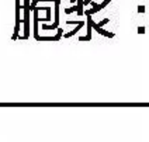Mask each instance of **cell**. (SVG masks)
I'll return each instance as SVG.
<instances>
[{
	"label": "cell",
	"mask_w": 149,
	"mask_h": 142,
	"mask_svg": "<svg viewBox=\"0 0 149 142\" xmlns=\"http://www.w3.org/2000/svg\"><path fill=\"white\" fill-rule=\"evenodd\" d=\"M76 1H77V0H70V3H73V4L76 3Z\"/></svg>",
	"instance_id": "cell-15"
},
{
	"label": "cell",
	"mask_w": 149,
	"mask_h": 142,
	"mask_svg": "<svg viewBox=\"0 0 149 142\" xmlns=\"http://www.w3.org/2000/svg\"><path fill=\"white\" fill-rule=\"evenodd\" d=\"M91 1H93V0H84V1H83V4H84V7H86L87 4H90Z\"/></svg>",
	"instance_id": "cell-14"
},
{
	"label": "cell",
	"mask_w": 149,
	"mask_h": 142,
	"mask_svg": "<svg viewBox=\"0 0 149 142\" xmlns=\"http://www.w3.org/2000/svg\"><path fill=\"white\" fill-rule=\"evenodd\" d=\"M97 11H99L97 8L91 7V10H86V11H84V14H86V16H87V14H94V13H97Z\"/></svg>",
	"instance_id": "cell-7"
},
{
	"label": "cell",
	"mask_w": 149,
	"mask_h": 142,
	"mask_svg": "<svg viewBox=\"0 0 149 142\" xmlns=\"http://www.w3.org/2000/svg\"><path fill=\"white\" fill-rule=\"evenodd\" d=\"M21 6H20V0H16V27H14V34H13V41H16L18 38V30H20V10H21Z\"/></svg>",
	"instance_id": "cell-2"
},
{
	"label": "cell",
	"mask_w": 149,
	"mask_h": 142,
	"mask_svg": "<svg viewBox=\"0 0 149 142\" xmlns=\"http://www.w3.org/2000/svg\"><path fill=\"white\" fill-rule=\"evenodd\" d=\"M138 13H145V6H138Z\"/></svg>",
	"instance_id": "cell-12"
},
{
	"label": "cell",
	"mask_w": 149,
	"mask_h": 142,
	"mask_svg": "<svg viewBox=\"0 0 149 142\" xmlns=\"http://www.w3.org/2000/svg\"><path fill=\"white\" fill-rule=\"evenodd\" d=\"M74 11H77V4H76V3H74L72 7H69V8L65 10V13H66V14H70V13H74Z\"/></svg>",
	"instance_id": "cell-6"
},
{
	"label": "cell",
	"mask_w": 149,
	"mask_h": 142,
	"mask_svg": "<svg viewBox=\"0 0 149 142\" xmlns=\"http://www.w3.org/2000/svg\"><path fill=\"white\" fill-rule=\"evenodd\" d=\"M91 38L90 37H87V35H86V37H79V41H90Z\"/></svg>",
	"instance_id": "cell-10"
},
{
	"label": "cell",
	"mask_w": 149,
	"mask_h": 142,
	"mask_svg": "<svg viewBox=\"0 0 149 142\" xmlns=\"http://www.w3.org/2000/svg\"><path fill=\"white\" fill-rule=\"evenodd\" d=\"M23 8H24V40H27L28 37H30V11H31V3H30V0H25L24 6H23Z\"/></svg>",
	"instance_id": "cell-1"
},
{
	"label": "cell",
	"mask_w": 149,
	"mask_h": 142,
	"mask_svg": "<svg viewBox=\"0 0 149 142\" xmlns=\"http://www.w3.org/2000/svg\"><path fill=\"white\" fill-rule=\"evenodd\" d=\"M110 1H111V0H104V1H103V3H100V4H101V7L104 8L108 4V3H110Z\"/></svg>",
	"instance_id": "cell-11"
},
{
	"label": "cell",
	"mask_w": 149,
	"mask_h": 142,
	"mask_svg": "<svg viewBox=\"0 0 149 142\" xmlns=\"http://www.w3.org/2000/svg\"><path fill=\"white\" fill-rule=\"evenodd\" d=\"M38 1H40V0H33V1H31V11H33V10H34V7H37V4H38Z\"/></svg>",
	"instance_id": "cell-8"
},
{
	"label": "cell",
	"mask_w": 149,
	"mask_h": 142,
	"mask_svg": "<svg viewBox=\"0 0 149 142\" xmlns=\"http://www.w3.org/2000/svg\"><path fill=\"white\" fill-rule=\"evenodd\" d=\"M83 25H84V21H80L79 24H76V28H74L73 31H70V33H66V34H63V38H69V37H73L74 34L77 33V31H79V30L82 28Z\"/></svg>",
	"instance_id": "cell-4"
},
{
	"label": "cell",
	"mask_w": 149,
	"mask_h": 142,
	"mask_svg": "<svg viewBox=\"0 0 149 142\" xmlns=\"http://www.w3.org/2000/svg\"><path fill=\"white\" fill-rule=\"evenodd\" d=\"M38 7H34L33 13H34V38L37 40L40 35H38V24H40V17H38Z\"/></svg>",
	"instance_id": "cell-3"
},
{
	"label": "cell",
	"mask_w": 149,
	"mask_h": 142,
	"mask_svg": "<svg viewBox=\"0 0 149 142\" xmlns=\"http://www.w3.org/2000/svg\"><path fill=\"white\" fill-rule=\"evenodd\" d=\"M138 34H145V27H138Z\"/></svg>",
	"instance_id": "cell-13"
},
{
	"label": "cell",
	"mask_w": 149,
	"mask_h": 142,
	"mask_svg": "<svg viewBox=\"0 0 149 142\" xmlns=\"http://www.w3.org/2000/svg\"><path fill=\"white\" fill-rule=\"evenodd\" d=\"M108 21H110V20H108V18H104V20H103V21H100V23H99V25H100V27H103V25L108 24Z\"/></svg>",
	"instance_id": "cell-9"
},
{
	"label": "cell",
	"mask_w": 149,
	"mask_h": 142,
	"mask_svg": "<svg viewBox=\"0 0 149 142\" xmlns=\"http://www.w3.org/2000/svg\"><path fill=\"white\" fill-rule=\"evenodd\" d=\"M83 1H84V0H77V1H76V4H77V11H76V13H77L79 16H83V14H84V11H83L84 4H83Z\"/></svg>",
	"instance_id": "cell-5"
}]
</instances>
